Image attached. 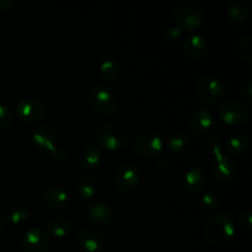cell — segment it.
Segmentation results:
<instances>
[{
  "mask_svg": "<svg viewBox=\"0 0 252 252\" xmlns=\"http://www.w3.org/2000/svg\"><path fill=\"white\" fill-rule=\"evenodd\" d=\"M90 140V143L100 145L108 152H117L127 147L129 143V130L123 123H105L91 135Z\"/></svg>",
  "mask_w": 252,
  "mask_h": 252,
  "instance_id": "6da1fadb",
  "label": "cell"
},
{
  "mask_svg": "<svg viewBox=\"0 0 252 252\" xmlns=\"http://www.w3.org/2000/svg\"><path fill=\"white\" fill-rule=\"evenodd\" d=\"M235 234V221L228 213H217L207 221L203 236L211 245L219 246L230 240Z\"/></svg>",
  "mask_w": 252,
  "mask_h": 252,
  "instance_id": "7a4b0ae2",
  "label": "cell"
},
{
  "mask_svg": "<svg viewBox=\"0 0 252 252\" xmlns=\"http://www.w3.org/2000/svg\"><path fill=\"white\" fill-rule=\"evenodd\" d=\"M91 110L101 117H112L118 111V98L115 91L106 84H95L88 95Z\"/></svg>",
  "mask_w": 252,
  "mask_h": 252,
  "instance_id": "3957f363",
  "label": "cell"
},
{
  "mask_svg": "<svg viewBox=\"0 0 252 252\" xmlns=\"http://www.w3.org/2000/svg\"><path fill=\"white\" fill-rule=\"evenodd\" d=\"M196 94L207 107H218L225 97V84L218 76L207 74L197 80Z\"/></svg>",
  "mask_w": 252,
  "mask_h": 252,
  "instance_id": "277c9868",
  "label": "cell"
},
{
  "mask_svg": "<svg viewBox=\"0 0 252 252\" xmlns=\"http://www.w3.org/2000/svg\"><path fill=\"white\" fill-rule=\"evenodd\" d=\"M174 19L182 32H193L203 25L204 14L196 2L184 0L174 7Z\"/></svg>",
  "mask_w": 252,
  "mask_h": 252,
  "instance_id": "5b68a950",
  "label": "cell"
},
{
  "mask_svg": "<svg viewBox=\"0 0 252 252\" xmlns=\"http://www.w3.org/2000/svg\"><path fill=\"white\" fill-rule=\"evenodd\" d=\"M164 142L161 135L154 129H144L135 135L133 140V150L144 159H153L161 154Z\"/></svg>",
  "mask_w": 252,
  "mask_h": 252,
  "instance_id": "8992f818",
  "label": "cell"
},
{
  "mask_svg": "<svg viewBox=\"0 0 252 252\" xmlns=\"http://www.w3.org/2000/svg\"><path fill=\"white\" fill-rule=\"evenodd\" d=\"M219 118L221 122L230 127L243 126L251 118V111L246 103L239 100L224 101L219 108Z\"/></svg>",
  "mask_w": 252,
  "mask_h": 252,
  "instance_id": "52a82bcc",
  "label": "cell"
},
{
  "mask_svg": "<svg viewBox=\"0 0 252 252\" xmlns=\"http://www.w3.org/2000/svg\"><path fill=\"white\" fill-rule=\"evenodd\" d=\"M47 105L38 98H22L16 105V117L24 125H34L47 116Z\"/></svg>",
  "mask_w": 252,
  "mask_h": 252,
  "instance_id": "ba28073f",
  "label": "cell"
},
{
  "mask_svg": "<svg viewBox=\"0 0 252 252\" xmlns=\"http://www.w3.org/2000/svg\"><path fill=\"white\" fill-rule=\"evenodd\" d=\"M139 172L132 164L121 165L113 175V185L118 192L129 194L137 189L139 185Z\"/></svg>",
  "mask_w": 252,
  "mask_h": 252,
  "instance_id": "9c48e42d",
  "label": "cell"
},
{
  "mask_svg": "<svg viewBox=\"0 0 252 252\" xmlns=\"http://www.w3.org/2000/svg\"><path fill=\"white\" fill-rule=\"evenodd\" d=\"M21 249L22 252H51V238L43 229L31 228L22 236Z\"/></svg>",
  "mask_w": 252,
  "mask_h": 252,
  "instance_id": "30bf717a",
  "label": "cell"
},
{
  "mask_svg": "<svg viewBox=\"0 0 252 252\" xmlns=\"http://www.w3.org/2000/svg\"><path fill=\"white\" fill-rule=\"evenodd\" d=\"M211 171L214 179L218 182H230L235 179L238 169H236L235 161L230 157L221 153V154L213 157Z\"/></svg>",
  "mask_w": 252,
  "mask_h": 252,
  "instance_id": "8fae6325",
  "label": "cell"
},
{
  "mask_svg": "<svg viewBox=\"0 0 252 252\" xmlns=\"http://www.w3.org/2000/svg\"><path fill=\"white\" fill-rule=\"evenodd\" d=\"M85 216L88 220L97 228H107L113 220V212L107 203L96 201L85 207Z\"/></svg>",
  "mask_w": 252,
  "mask_h": 252,
  "instance_id": "7c38bea8",
  "label": "cell"
},
{
  "mask_svg": "<svg viewBox=\"0 0 252 252\" xmlns=\"http://www.w3.org/2000/svg\"><path fill=\"white\" fill-rule=\"evenodd\" d=\"M76 240L80 248L86 252H100L106 246V236L98 229L88 226L79 230Z\"/></svg>",
  "mask_w": 252,
  "mask_h": 252,
  "instance_id": "4fadbf2b",
  "label": "cell"
},
{
  "mask_svg": "<svg viewBox=\"0 0 252 252\" xmlns=\"http://www.w3.org/2000/svg\"><path fill=\"white\" fill-rule=\"evenodd\" d=\"M32 142L34 147L41 152L48 153L52 148L56 147L57 130L51 123H41L32 132Z\"/></svg>",
  "mask_w": 252,
  "mask_h": 252,
  "instance_id": "5bb4252c",
  "label": "cell"
},
{
  "mask_svg": "<svg viewBox=\"0 0 252 252\" xmlns=\"http://www.w3.org/2000/svg\"><path fill=\"white\" fill-rule=\"evenodd\" d=\"M214 126V116L207 108H198L189 118V130L192 134L201 138L208 134Z\"/></svg>",
  "mask_w": 252,
  "mask_h": 252,
  "instance_id": "9a60e30c",
  "label": "cell"
},
{
  "mask_svg": "<svg viewBox=\"0 0 252 252\" xmlns=\"http://www.w3.org/2000/svg\"><path fill=\"white\" fill-rule=\"evenodd\" d=\"M184 51L191 59L199 61L206 58L209 52V47L204 37L199 34H189L184 41Z\"/></svg>",
  "mask_w": 252,
  "mask_h": 252,
  "instance_id": "2e32d148",
  "label": "cell"
},
{
  "mask_svg": "<svg viewBox=\"0 0 252 252\" xmlns=\"http://www.w3.org/2000/svg\"><path fill=\"white\" fill-rule=\"evenodd\" d=\"M102 164V154L97 145L88 143L83 147L80 154V165L84 170L91 172L97 170Z\"/></svg>",
  "mask_w": 252,
  "mask_h": 252,
  "instance_id": "e0dca14e",
  "label": "cell"
},
{
  "mask_svg": "<svg viewBox=\"0 0 252 252\" xmlns=\"http://www.w3.org/2000/svg\"><path fill=\"white\" fill-rule=\"evenodd\" d=\"M184 187L191 193H198L203 191L207 185V175L203 169L191 167L184 176Z\"/></svg>",
  "mask_w": 252,
  "mask_h": 252,
  "instance_id": "ac0fdd59",
  "label": "cell"
},
{
  "mask_svg": "<svg viewBox=\"0 0 252 252\" xmlns=\"http://www.w3.org/2000/svg\"><path fill=\"white\" fill-rule=\"evenodd\" d=\"M43 201L51 209L62 211L66 208L69 203L68 192L64 191L62 187H48L43 191Z\"/></svg>",
  "mask_w": 252,
  "mask_h": 252,
  "instance_id": "d6986e66",
  "label": "cell"
},
{
  "mask_svg": "<svg viewBox=\"0 0 252 252\" xmlns=\"http://www.w3.org/2000/svg\"><path fill=\"white\" fill-rule=\"evenodd\" d=\"M251 5L246 0H239L228 7V17L233 24L243 25L250 19Z\"/></svg>",
  "mask_w": 252,
  "mask_h": 252,
  "instance_id": "ffe728a7",
  "label": "cell"
},
{
  "mask_svg": "<svg viewBox=\"0 0 252 252\" xmlns=\"http://www.w3.org/2000/svg\"><path fill=\"white\" fill-rule=\"evenodd\" d=\"M97 192V181L93 175H84L76 184V193L84 202L91 201Z\"/></svg>",
  "mask_w": 252,
  "mask_h": 252,
  "instance_id": "44dd1931",
  "label": "cell"
},
{
  "mask_svg": "<svg viewBox=\"0 0 252 252\" xmlns=\"http://www.w3.org/2000/svg\"><path fill=\"white\" fill-rule=\"evenodd\" d=\"M251 140L245 134H234L229 137L225 142V149L233 155H244L250 150Z\"/></svg>",
  "mask_w": 252,
  "mask_h": 252,
  "instance_id": "7402d4cb",
  "label": "cell"
},
{
  "mask_svg": "<svg viewBox=\"0 0 252 252\" xmlns=\"http://www.w3.org/2000/svg\"><path fill=\"white\" fill-rule=\"evenodd\" d=\"M121 74V63L113 57H108L102 63L100 64L98 68V75L105 83H112L117 80Z\"/></svg>",
  "mask_w": 252,
  "mask_h": 252,
  "instance_id": "603a6c76",
  "label": "cell"
},
{
  "mask_svg": "<svg viewBox=\"0 0 252 252\" xmlns=\"http://www.w3.org/2000/svg\"><path fill=\"white\" fill-rule=\"evenodd\" d=\"M47 234L54 236L57 239H64L69 236V234L73 230V225L66 218H53L48 221L46 226Z\"/></svg>",
  "mask_w": 252,
  "mask_h": 252,
  "instance_id": "cb8c5ba5",
  "label": "cell"
},
{
  "mask_svg": "<svg viewBox=\"0 0 252 252\" xmlns=\"http://www.w3.org/2000/svg\"><path fill=\"white\" fill-rule=\"evenodd\" d=\"M166 148L171 154L184 155L191 149V140H189V138L186 134L176 133V134H172L167 139Z\"/></svg>",
  "mask_w": 252,
  "mask_h": 252,
  "instance_id": "d4e9b609",
  "label": "cell"
},
{
  "mask_svg": "<svg viewBox=\"0 0 252 252\" xmlns=\"http://www.w3.org/2000/svg\"><path fill=\"white\" fill-rule=\"evenodd\" d=\"M202 207L209 214H217L221 208V199L214 192H208L202 197Z\"/></svg>",
  "mask_w": 252,
  "mask_h": 252,
  "instance_id": "484cf974",
  "label": "cell"
},
{
  "mask_svg": "<svg viewBox=\"0 0 252 252\" xmlns=\"http://www.w3.org/2000/svg\"><path fill=\"white\" fill-rule=\"evenodd\" d=\"M238 53L245 63L252 64V36L246 34L241 37L238 43Z\"/></svg>",
  "mask_w": 252,
  "mask_h": 252,
  "instance_id": "4316f807",
  "label": "cell"
},
{
  "mask_svg": "<svg viewBox=\"0 0 252 252\" xmlns=\"http://www.w3.org/2000/svg\"><path fill=\"white\" fill-rule=\"evenodd\" d=\"M30 211L25 206H15L7 212L6 220L11 224H22L29 219Z\"/></svg>",
  "mask_w": 252,
  "mask_h": 252,
  "instance_id": "83f0119b",
  "label": "cell"
},
{
  "mask_svg": "<svg viewBox=\"0 0 252 252\" xmlns=\"http://www.w3.org/2000/svg\"><path fill=\"white\" fill-rule=\"evenodd\" d=\"M182 39H184V32L177 26H170L164 32V36H162V41L169 47L179 46L182 42Z\"/></svg>",
  "mask_w": 252,
  "mask_h": 252,
  "instance_id": "f1b7e54d",
  "label": "cell"
},
{
  "mask_svg": "<svg viewBox=\"0 0 252 252\" xmlns=\"http://www.w3.org/2000/svg\"><path fill=\"white\" fill-rule=\"evenodd\" d=\"M204 149L213 157L221 154L223 153V140L220 139L219 135H212L204 140Z\"/></svg>",
  "mask_w": 252,
  "mask_h": 252,
  "instance_id": "f546056e",
  "label": "cell"
},
{
  "mask_svg": "<svg viewBox=\"0 0 252 252\" xmlns=\"http://www.w3.org/2000/svg\"><path fill=\"white\" fill-rule=\"evenodd\" d=\"M15 112L6 105H0V130H5L12 126Z\"/></svg>",
  "mask_w": 252,
  "mask_h": 252,
  "instance_id": "4dcf8cb0",
  "label": "cell"
},
{
  "mask_svg": "<svg viewBox=\"0 0 252 252\" xmlns=\"http://www.w3.org/2000/svg\"><path fill=\"white\" fill-rule=\"evenodd\" d=\"M238 224L245 233H250L252 230V213L250 211L241 212L238 216Z\"/></svg>",
  "mask_w": 252,
  "mask_h": 252,
  "instance_id": "1f68e13d",
  "label": "cell"
},
{
  "mask_svg": "<svg viewBox=\"0 0 252 252\" xmlns=\"http://www.w3.org/2000/svg\"><path fill=\"white\" fill-rule=\"evenodd\" d=\"M48 154L52 161H54L56 164H64L66 161V159H68V154H66L65 150L62 147H58V145L52 148L48 152Z\"/></svg>",
  "mask_w": 252,
  "mask_h": 252,
  "instance_id": "d6a6232c",
  "label": "cell"
},
{
  "mask_svg": "<svg viewBox=\"0 0 252 252\" xmlns=\"http://www.w3.org/2000/svg\"><path fill=\"white\" fill-rule=\"evenodd\" d=\"M240 96L243 98V102L246 105H251L252 103V79L248 78L243 83L240 89Z\"/></svg>",
  "mask_w": 252,
  "mask_h": 252,
  "instance_id": "836d02e7",
  "label": "cell"
},
{
  "mask_svg": "<svg viewBox=\"0 0 252 252\" xmlns=\"http://www.w3.org/2000/svg\"><path fill=\"white\" fill-rule=\"evenodd\" d=\"M155 164H157V166L159 167V169H167V167L170 166V164H171V161H170V158L166 157V155H158L157 159H155Z\"/></svg>",
  "mask_w": 252,
  "mask_h": 252,
  "instance_id": "e575fe53",
  "label": "cell"
},
{
  "mask_svg": "<svg viewBox=\"0 0 252 252\" xmlns=\"http://www.w3.org/2000/svg\"><path fill=\"white\" fill-rule=\"evenodd\" d=\"M14 6L12 0H0V11H7Z\"/></svg>",
  "mask_w": 252,
  "mask_h": 252,
  "instance_id": "d590c367",
  "label": "cell"
},
{
  "mask_svg": "<svg viewBox=\"0 0 252 252\" xmlns=\"http://www.w3.org/2000/svg\"><path fill=\"white\" fill-rule=\"evenodd\" d=\"M6 224H7L6 217H5L2 213H0V233L5 230V228H6Z\"/></svg>",
  "mask_w": 252,
  "mask_h": 252,
  "instance_id": "8d00e7d4",
  "label": "cell"
},
{
  "mask_svg": "<svg viewBox=\"0 0 252 252\" xmlns=\"http://www.w3.org/2000/svg\"><path fill=\"white\" fill-rule=\"evenodd\" d=\"M203 165H204V160H203V158L197 157V158H196V165H194V166H196V167H199V169H202V167H203Z\"/></svg>",
  "mask_w": 252,
  "mask_h": 252,
  "instance_id": "74e56055",
  "label": "cell"
},
{
  "mask_svg": "<svg viewBox=\"0 0 252 252\" xmlns=\"http://www.w3.org/2000/svg\"><path fill=\"white\" fill-rule=\"evenodd\" d=\"M2 33H4V30H2V26H1V24H0V39H1V37H2Z\"/></svg>",
  "mask_w": 252,
  "mask_h": 252,
  "instance_id": "f35d334b",
  "label": "cell"
}]
</instances>
